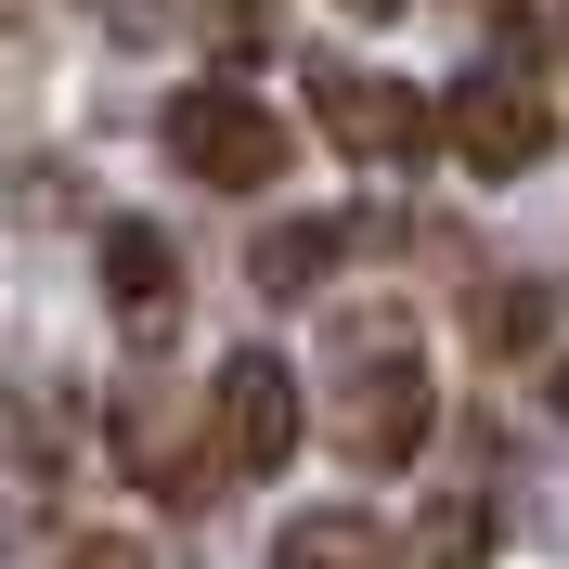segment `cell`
Masks as SVG:
<instances>
[{
	"label": "cell",
	"mask_w": 569,
	"mask_h": 569,
	"mask_svg": "<svg viewBox=\"0 0 569 569\" xmlns=\"http://www.w3.org/2000/svg\"><path fill=\"white\" fill-rule=\"evenodd\" d=\"M427 427H440V389H427V350L401 311H350L337 323V362H323V440L350 466H415Z\"/></svg>",
	"instance_id": "obj_1"
},
{
	"label": "cell",
	"mask_w": 569,
	"mask_h": 569,
	"mask_svg": "<svg viewBox=\"0 0 569 569\" xmlns=\"http://www.w3.org/2000/svg\"><path fill=\"white\" fill-rule=\"evenodd\" d=\"M156 142H169V156L208 181V194H272L284 156H298V142H284V117L259 104V91H233V78H194V91H169Z\"/></svg>",
	"instance_id": "obj_2"
},
{
	"label": "cell",
	"mask_w": 569,
	"mask_h": 569,
	"mask_svg": "<svg viewBox=\"0 0 569 569\" xmlns=\"http://www.w3.org/2000/svg\"><path fill=\"white\" fill-rule=\"evenodd\" d=\"M440 142H453L479 181H518V169H543L557 104H543V78L518 66V52H492V66H466L453 91H440Z\"/></svg>",
	"instance_id": "obj_3"
},
{
	"label": "cell",
	"mask_w": 569,
	"mask_h": 569,
	"mask_svg": "<svg viewBox=\"0 0 569 569\" xmlns=\"http://www.w3.org/2000/svg\"><path fill=\"white\" fill-rule=\"evenodd\" d=\"M311 117H323V142H337L350 169H415L427 142H440L427 91H401V78H376V66H311Z\"/></svg>",
	"instance_id": "obj_4"
},
{
	"label": "cell",
	"mask_w": 569,
	"mask_h": 569,
	"mask_svg": "<svg viewBox=\"0 0 569 569\" xmlns=\"http://www.w3.org/2000/svg\"><path fill=\"white\" fill-rule=\"evenodd\" d=\"M284 453H298V376L272 350H233L208 376V466L220 479H272Z\"/></svg>",
	"instance_id": "obj_5"
},
{
	"label": "cell",
	"mask_w": 569,
	"mask_h": 569,
	"mask_svg": "<svg viewBox=\"0 0 569 569\" xmlns=\"http://www.w3.org/2000/svg\"><path fill=\"white\" fill-rule=\"evenodd\" d=\"M117 466H130L142 492H169V505H194V492H220L208 479V453H181V415H169V389H117Z\"/></svg>",
	"instance_id": "obj_6"
},
{
	"label": "cell",
	"mask_w": 569,
	"mask_h": 569,
	"mask_svg": "<svg viewBox=\"0 0 569 569\" xmlns=\"http://www.w3.org/2000/svg\"><path fill=\"white\" fill-rule=\"evenodd\" d=\"M104 298H117L130 337H169L181 323V259H169L156 220H104Z\"/></svg>",
	"instance_id": "obj_7"
},
{
	"label": "cell",
	"mask_w": 569,
	"mask_h": 569,
	"mask_svg": "<svg viewBox=\"0 0 569 569\" xmlns=\"http://www.w3.org/2000/svg\"><path fill=\"white\" fill-rule=\"evenodd\" d=\"M479 350H492V376L557 362L569 350V284H492V298H479Z\"/></svg>",
	"instance_id": "obj_8"
},
{
	"label": "cell",
	"mask_w": 569,
	"mask_h": 569,
	"mask_svg": "<svg viewBox=\"0 0 569 569\" xmlns=\"http://www.w3.org/2000/svg\"><path fill=\"white\" fill-rule=\"evenodd\" d=\"M272 569H401V543L362 518V505H311L272 531Z\"/></svg>",
	"instance_id": "obj_9"
},
{
	"label": "cell",
	"mask_w": 569,
	"mask_h": 569,
	"mask_svg": "<svg viewBox=\"0 0 569 569\" xmlns=\"http://www.w3.org/2000/svg\"><path fill=\"white\" fill-rule=\"evenodd\" d=\"M337 259H350V220H272V233L247 247V284L259 298H311Z\"/></svg>",
	"instance_id": "obj_10"
},
{
	"label": "cell",
	"mask_w": 569,
	"mask_h": 569,
	"mask_svg": "<svg viewBox=\"0 0 569 569\" xmlns=\"http://www.w3.org/2000/svg\"><path fill=\"white\" fill-rule=\"evenodd\" d=\"M479 557H492V505H479V492H440L427 531L401 543V569H479Z\"/></svg>",
	"instance_id": "obj_11"
},
{
	"label": "cell",
	"mask_w": 569,
	"mask_h": 569,
	"mask_svg": "<svg viewBox=\"0 0 569 569\" xmlns=\"http://www.w3.org/2000/svg\"><path fill=\"white\" fill-rule=\"evenodd\" d=\"M194 13H208V39H220V52H247V39H272V13H284V0H194Z\"/></svg>",
	"instance_id": "obj_12"
},
{
	"label": "cell",
	"mask_w": 569,
	"mask_h": 569,
	"mask_svg": "<svg viewBox=\"0 0 569 569\" xmlns=\"http://www.w3.org/2000/svg\"><path fill=\"white\" fill-rule=\"evenodd\" d=\"M52 569H156V557H142V543H66Z\"/></svg>",
	"instance_id": "obj_13"
},
{
	"label": "cell",
	"mask_w": 569,
	"mask_h": 569,
	"mask_svg": "<svg viewBox=\"0 0 569 569\" xmlns=\"http://www.w3.org/2000/svg\"><path fill=\"white\" fill-rule=\"evenodd\" d=\"M350 13H401V0H350Z\"/></svg>",
	"instance_id": "obj_14"
}]
</instances>
